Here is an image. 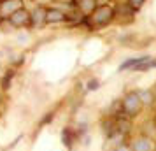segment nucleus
Listing matches in <instances>:
<instances>
[{"label": "nucleus", "mask_w": 156, "mask_h": 151, "mask_svg": "<svg viewBox=\"0 0 156 151\" xmlns=\"http://www.w3.org/2000/svg\"><path fill=\"white\" fill-rule=\"evenodd\" d=\"M140 111H142V104H140V100H139L137 92H130V93L123 99V102H121L119 114L128 118V120H132V118L140 114Z\"/></svg>", "instance_id": "1"}, {"label": "nucleus", "mask_w": 156, "mask_h": 151, "mask_svg": "<svg viewBox=\"0 0 156 151\" xmlns=\"http://www.w3.org/2000/svg\"><path fill=\"white\" fill-rule=\"evenodd\" d=\"M130 149L132 151H156V141L151 137L144 135V134H137L130 141Z\"/></svg>", "instance_id": "2"}, {"label": "nucleus", "mask_w": 156, "mask_h": 151, "mask_svg": "<svg viewBox=\"0 0 156 151\" xmlns=\"http://www.w3.org/2000/svg\"><path fill=\"white\" fill-rule=\"evenodd\" d=\"M100 127H102V132H104V135H105L109 141L116 139V121H114L112 116H107L105 120L100 123Z\"/></svg>", "instance_id": "3"}, {"label": "nucleus", "mask_w": 156, "mask_h": 151, "mask_svg": "<svg viewBox=\"0 0 156 151\" xmlns=\"http://www.w3.org/2000/svg\"><path fill=\"white\" fill-rule=\"evenodd\" d=\"M60 139H62V144H63L65 148L70 151L72 148H74V142H76L77 135H76L74 128H70V127H65V128L62 130V134H60Z\"/></svg>", "instance_id": "4"}, {"label": "nucleus", "mask_w": 156, "mask_h": 151, "mask_svg": "<svg viewBox=\"0 0 156 151\" xmlns=\"http://www.w3.org/2000/svg\"><path fill=\"white\" fill-rule=\"evenodd\" d=\"M139 95V100H140L142 107H147V106H153L154 104V93L153 92H149V90H140V92H137Z\"/></svg>", "instance_id": "5"}, {"label": "nucleus", "mask_w": 156, "mask_h": 151, "mask_svg": "<svg viewBox=\"0 0 156 151\" xmlns=\"http://www.w3.org/2000/svg\"><path fill=\"white\" fill-rule=\"evenodd\" d=\"M9 18H11L12 25H16V27H21V25H25V23L28 21V14H27L25 11H16V13H12Z\"/></svg>", "instance_id": "6"}, {"label": "nucleus", "mask_w": 156, "mask_h": 151, "mask_svg": "<svg viewBox=\"0 0 156 151\" xmlns=\"http://www.w3.org/2000/svg\"><path fill=\"white\" fill-rule=\"evenodd\" d=\"M111 14H112V11H111V9H107V7H104V9L98 13V14L95 16V21H97V23H102V25H105V23L111 20Z\"/></svg>", "instance_id": "7"}, {"label": "nucleus", "mask_w": 156, "mask_h": 151, "mask_svg": "<svg viewBox=\"0 0 156 151\" xmlns=\"http://www.w3.org/2000/svg\"><path fill=\"white\" fill-rule=\"evenodd\" d=\"M146 56H137V58H130V60H126V62H123V63L119 65V70H126V69H133L137 63H140L142 60H144Z\"/></svg>", "instance_id": "8"}, {"label": "nucleus", "mask_w": 156, "mask_h": 151, "mask_svg": "<svg viewBox=\"0 0 156 151\" xmlns=\"http://www.w3.org/2000/svg\"><path fill=\"white\" fill-rule=\"evenodd\" d=\"M12 76H14V70H7L5 74H4V77H2V88H4V90H7V88L11 86Z\"/></svg>", "instance_id": "9"}, {"label": "nucleus", "mask_w": 156, "mask_h": 151, "mask_svg": "<svg viewBox=\"0 0 156 151\" xmlns=\"http://www.w3.org/2000/svg\"><path fill=\"white\" fill-rule=\"evenodd\" d=\"M112 151H132V149H130V144H128V141H118Z\"/></svg>", "instance_id": "10"}, {"label": "nucleus", "mask_w": 156, "mask_h": 151, "mask_svg": "<svg viewBox=\"0 0 156 151\" xmlns=\"http://www.w3.org/2000/svg\"><path fill=\"white\" fill-rule=\"evenodd\" d=\"M100 86V81L98 79H90L88 83H86V90L88 92H97Z\"/></svg>", "instance_id": "11"}, {"label": "nucleus", "mask_w": 156, "mask_h": 151, "mask_svg": "<svg viewBox=\"0 0 156 151\" xmlns=\"http://www.w3.org/2000/svg\"><path fill=\"white\" fill-rule=\"evenodd\" d=\"M53 118H55V113H48L46 116H42V120L39 121V127H44V125H49L53 121Z\"/></svg>", "instance_id": "12"}, {"label": "nucleus", "mask_w": 156, "mask_h": 151, "mask_svg": "<svg viewBox=\"0 0 156 151\" xmlns=\"http://www.w3.org/2000/svg\"><path fill=\"white\" fill-rule=\"evenodd\" d=\"M132 2H133V4H135V5H139V4H140V2H142V0H132Z\"/></svg>", "instance_id": "13"}, {"label": "nucleus", "mask_w": 156, "mask_h": 151, "mask_svg": "<svg viewBox=\"0 0 156 151\" xmlns=\"http://www.w3.org/2000/svg\"><path fill=\"white\" fill-rule=\"evenodd\" d=\"M0 102H2V92H0Z\"/></svg>", "instance_id": "14"}]
</instances>
